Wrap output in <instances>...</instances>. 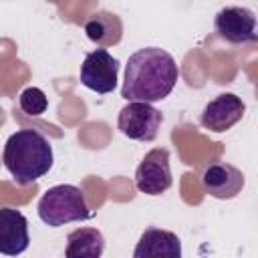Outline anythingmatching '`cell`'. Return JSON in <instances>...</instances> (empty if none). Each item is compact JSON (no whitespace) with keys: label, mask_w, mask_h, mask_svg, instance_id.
I'll list each match as a JSON object with an SVG mask.
<instances>
[{"label":"cell","mask_w":258,"mask_h":258,"mask_svg":"<svg viewBox=\"0 0 258 258\" xmlns=\"http://www.w3.org/2000/svg\"><path fill=\"white\" fill-rule=\"evenodd\" d=\"M177 79L179 69L175 58L159 46H145L133 52L125 64L121 97L125 101L155 103L173 91Z\"/></svg>","instance_id":"cell-1"},{"label":"cell","mask_w":258,"mask_h":258,"mask_svg":"<svg viewBox=\"0 0 258 258\" xmlns=\"http://www.w3.org/2000/svg\"><path fill=\"white\" fill-rule=\"evenodd\" d=\"M2 161L18 185H28L50 171L52 145L36 129H20L6 139Z\"/></svg>","instance_id":"cell-2"},{"label":"cell","mask_w":258,"mask_h":258,"mask_svg":"<svg viewBox=\"0 0 258 258\" xmlns=\"http://www.w3.org/2000/svg\"><path fill=\"white\" fill-rule=\"evenodd\" d=\"M36 210L38 218L50 228H60L71 222H85L91 218L81 187L71 183H58L48 187L38 200Z\"/></svg>","instance_id":"cell-3"},{"label":"cell","mask_w":258,"mask_h":258,"mask_svg":"<svg viewBox=\"0 0 258 258\" xmlns=\"http://www.w3.org/2000/svg\"><path fill=\"white\" fill-rule=\"evenodd\" d=\"M163 115L151 103L129 101L117 117L119 131L133 141H153L159 133Z\"/></svg>","instance_id":"cell-4"},{"label":"cell","mask_w":258,"mask_h":258,"mask_svg":"<svg viewBox=\"0 0 258 258\" xmlns=\"http://www.w3.org/2000/svg\"><path fill=\"white\" fill-rule=\"evenodd\" d=\"M173 183L169 167V151L165 147H155L145 153L135 169V185L141 194L161 196Z\"/></svg>","instance_id":"cell-5"},{"label":"cell","mask_w":258,"mask_h":258,"mask_svg":"<svg viewBox=\"0 0 258 258\" xmlns=\"http://www.w3.org/2000/svg\"><path fill=\"white\" fill-rule=\"evenodd\" d=\"M83 87L107 95L113 93L117 87V77H119V60L105 48H97L93 52H87L81 71H79Z\"/></svg>","instance_id":"cell-6"},{"label":"cell","mask_w":258,"mask_h":258,"mask_svg":"<svg viewBox=\"0 0 258 258\" xmlns=\"http://www.w3.org/2000/svg\"><path fill=\"white\" fill-rule=\"evenodd\" d=\"M214 30L230 44H248L258 38L256 16L246 6H224L214 18Z\"/></svg>","instance_id":"cell-7"},{"label":"cell","mask_w":258,"mask_h":258,"mask_svg":"<svg viewBox=\"0 0 258 258\" xmlns=\"http://www.w3.org/2000/svg\"><path fill=\"white\" fill-rule=\"evenodd\" d=\"M244 111L246 105L236 93H222L204 107L200 123L212 133H224L244 117Z\"/></svg>","instance_id":"cell-8"},{"label":"cell","mask_w":258,"mask_h":258,"mask_svg":"<svg viewBox=\"0 0 258 258\" xmlns=\"http://www.w3.org/2000/svg\"><path fill=\"white\" fill-rule=\"evenodd\" d=\"M200 181L208 196L218 200H232L244 187V173L232 163L214 161L204 167Z\"/></svg>","instance_id":"cell-9"},{"label":"cell","mask_w":258,"mask_h":258,"mask_svg":"<svg viewBox=\"0 0 258 258\" xmlns=\"http://www.w3.org/2000/svg\"><path fill=\"white\" fill-rule=\"evenodd\" d=\"M30 244L28 220L16 208H0V254L18 256Z\"/></svg>","instance_id":"cell-10"},{"label":"cell","mask_w":258,"mask_h":258,"mask_svg":"<svg viewBox=\"0 0 258 258\" xmlns=\"http://www.w3.org/2000/svg\"><path fill=\"white\" fill-rule=\"evenodd\" d=\"M85 34L91 42L101 48L119 44L123 36V20L119 14L109 10H97L85 20Z\"/></svg>","instance_id":"cell-11"},{"label":"cell","mask_w":258,"mask_h":258,"mask_svg":"<svg viewBox=\"0 0 258 258\" xmlns=\"http://www.w3.org/2000/svg\"><path fill=\"white\" fill-rule=\"evenodd\" d=\"M153 256H169V258H179L181 256V242L177 234L161 228H147L135 250L133 258H153Z\"/></svg>","instance_id":"cell-12"},{"label":"cell","mask_w":258,"mask_h":258,"mask_svg":"<svg viewBox=\"0 0 258 258\" xmlns=\"http://www.w3.org/2000/svg\"><path fill=\"white\" fill-rule=\"evenodd\" d=\"M105 252V238L97 228H79L67 236V258H99Z\"/></svg>","instance_id":"cell-13"},{"label":"cell","mask_w":258,"mask_h":258,"mask_svg":"<svg viewBox=\"0 0 258 258\" xmlns=\"http://www.w3.org/2000/svg\"><path fill=\"white\" fill-rule=\"evenodd\" d=\"M18 105L26 115H42L48 107V99H46L42 89L26 87L18 97Z\"/></svg>","instance_id":"cell-14"}]
</instances>
